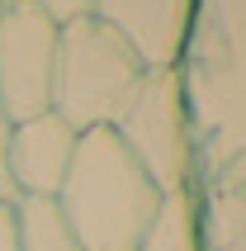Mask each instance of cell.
I'll list each match as a JSON object with an SVG mask.
<instances>
[{"instance_id": "cell-12", "label": "cell", "mask_w": 246, "mask_h": 251, "mask_svg": "<svg viewBox=\"0 0 246 251\" xmlns=\"http://www.w3.org/2000/svg\"><path fill=\"white\" fill-rule=\"evenodd\" d=\"M0 19H5V5H0Z\"/></svg>"}, {"instance_id": "cell-7", "label": "cell", "mask_w": 246, "mask_h": 251, "mask_svg": "<svg viewBox=\"0 0 246 251\" xmlns=\"http://www.w3.org/2000/svg\"><path fill=\"white\" fill-rule=\"evenodd\" d=\"M137 251H199V218H194L190 190L161 199V209L151 218L147 237L137 242Z\"/></svg>"}, {"instance_id": "cell-3", "label": "cell", "mask_w": 246, "mask_h": 251, "mask_svg": "<svg viewBox=\"0 0 246 251\" xmlns=\"http://www.w3.org/2000/svg\"><path fill=\"white\" fill-rule=\"evenodd\" d=\"M114 138L128 147L137 166L147 171V180L161 195H185L190 190V109H185V85L175 71H142L133 85L128 104L114 119Z\"/></svg>"}, {"instance_id": "cell-10", "label": "cell", "mask_w": 246, "mask_h": 251, "mask_svg": "<svg viewBox=\"0 0 246 251\" xmlns=\"http://www.w3.org/2000/svg\"><path fill=\"white\" fill-rule=\"evenodd\" d=\"M0 251H24L19 247V209H14V199H0Z\"/></svg>"}, {"instance_id": "cell-5", "label": "cell", "mask_w": 246, "mask_h": 251, "mask_svg": "<svg viewBox=\"0 0 246 251\" xmlns=\"http://www.w3.org/2000/svg\"><path fill=\"white\" fill-rule=\"evenodd\" d=\"M76 156V133H71L52 109L33 114L24 124H10L5 142V185L14 199H57L62 180Z\"/></svg>"}, {"instance_id": "cell-9", "label": "cell", "mask_w": 246, "mask_h": 251, "mask_svg": "<svg viewBox=\"0 0 246 251\" xmlns=\"http://www.w3.org/2000/svg\"><path fill=\"white\" fill-rule=\"evenodd\" d=\"M48 19H52L57 28L62 24H76V19H90L95 14V0H33Z\"/></svg>"}, {"instance_id": "cell-8", "label": "cell", "mask_w": 246, "mask_h": 251, "mask_svg": "<svg viewBox=\"0 0 246 251\" xmlns=\"http://www.w3.org/2000/svg\"><path fill=\"white\" fill-rule=\"evenodd\" d=\"M19 209V247L24 251H85L62 223L52 199H14Z\"/></svg>"}, {"instance_id": "cell-4", "label": "cell", "mask_w": 246, "mask_h": 251, "mask_svg": "<svg viewBox=\"0 0 246 251\" xmlns=\"http://www.w3.org/2000/svg\"><path fill=\"white\" fill-rule=\"evenodd\" d=\"M52 57H57V24L33 0L10 5L0 19V109L10 124L48 114Z\"/></svg>"}, {"instance_id": "cell-11", "label": "cell", "mask_w": 246, "mask_h": 251, "mask_svg": "<svg viewBox=\"0 0 246 251\" xmlns=\"http://www.w3.org/2000/svg\"><path fill=\"white\" fill-rule=\"evenodd\" d=\"M0 5H5V10H10V5H24V0H0Z\"/></svg>"}, {"instance_id": "cell-1", "label": "cell", "mask_w": 246, "mask_h": 251, "mask_svg": "<svg viewBox=\"0 0 246 251\" xmlns=\"http://www.w3.org/2000/svg\"><path fill=\"white\" fill-rule=\"evenodd\" d=\"M161 199L166 195L128 156L114 128H95L76 138L71 171L52 204L85 251H137Z\"/></svg>"}, {"instance_id": "cell-6", "label": "cell", "mask_w": 246, "mask_h": 251, "mask_svg": "<svg viewBox=\"0 0 246 251\" xmlns=\"http://www.w3.org/2000/svg\"><path fill=\"white\" fill-rule=\"evenodd\" d=\"M95 19L109 24L147 71H175L190 43L194 0H95Z\"/></svg>"}, {"instance_id": "cell-2", "label": "cell", "mask_w": 246, "mask_h": 251, "mask_svg": "<svg viewBox=\"0 0 246 251\" xmlns=\"http://www.w3.org/2000/svg\"><path fill=\"white\" fill-rule=\"evenodd\" d=\"M142 62L109 24L76 19L57 28V57H52V100L48 109L81 138L95 128H114L119 109L128 104L133 85L142 81Z\"/></svg>"}]
</instances>
